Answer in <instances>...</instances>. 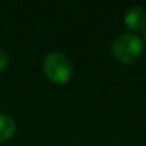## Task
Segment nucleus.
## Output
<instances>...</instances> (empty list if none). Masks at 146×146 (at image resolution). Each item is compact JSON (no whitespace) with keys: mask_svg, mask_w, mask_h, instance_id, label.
Segmentation results:
<instances>
[{"mask_svg":"<svg viewBox=\"0 0 146 146\" xmlns=\"http://www.w3.org/2000/svg\"><path fill=\"white\" fill-rule=\"evenodd\" d=\"M146 25V9L142 6H132L125 13V26L130 32H139Z\"/></svg>","mask_w":146,"mask_h":146,"instance_id":"obj_3","label":"nucleus"},{"mask_svg":"<svg viewBox=\"0 0 146 146\" xmlns=\"http://www.w3.org/2000/svg\"><path fill=\"white\" fill-rule=\"evenodd\" d=\"M43 72L50 82L56 85H64L72 79L73 66L66 54L60 52H52L43 60Z\"/></svg>","mask_w":146,"mask_h":146,"instance_id":"obj_2","label":"nucleus"},{"mask_svg":"<svg viewBox=\"0 0 146 146\" xmlns=\"http://www.w3.org/2000/svg\"><path fill=\"white\" fill-rule=\"evenodd\" d=\"M145 40H146V29H145Z\"/></svg>","mask_w":146,"mask_h":146,"instance_id":"obj_6","label":"nucleus"},{"mask_svg":"<svg viewBox=\"0 0 146 146\" xmlns=\"http://www.w3.org/2000/svg\"><path fill=\"white\" fill-rule=\"evenodd\" d=\"M110 53L113 59L119 63L130 64L140 59L143 53V43L136 35L122 33L113 40L110 46Z\"/></svg>","mask_w":146,"mask_h":146,"instance_id":"obj_1","label":"nucleus"},{"mask_svg":"<svg viewBox=\"0 0 146 146\" xmlns=\"http://www.w3.org/2000/svg\"><path fill=\"white\" fill-rule=\"evenodd\" d=\"M16 130L15 120L6 113H0V142L9 140Z\"/></svg>","mask_w":146,"mask_h":146,"instance_id":"obj_4","label":"nucleus"},{"mask_svg":"<svg viewBox=\"0 0 146 146\" xmlns=\"http://www.w3.org/2000/svg\"><path fill=\"white\" fill-rule=\"evenodd\" d=\"M7 66H9V54L3 49H0V72H3Z\"/></svg>","mask_w":146,"mask_h":146,"instance_id":"obj_5","label":"nucleus"}]
</instances>
